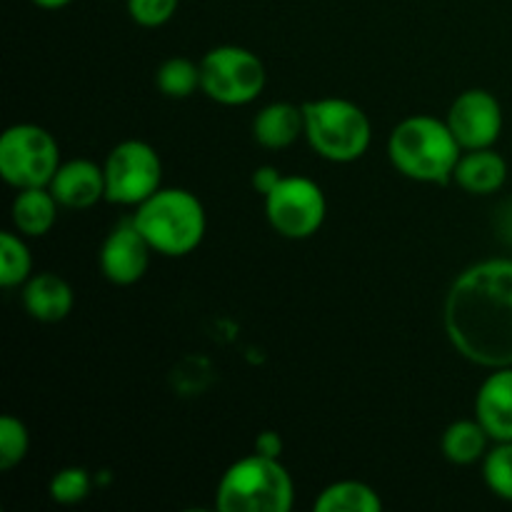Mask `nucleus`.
<instances>
[{
	"instance_id": "obj_1",
	"label": "nucleus",
	"mask_w": 512,
	"mask_h": 512,
	"mask_svg": "<svg viewBox=\"0 0 512 512\" xmlns=\"http://www.w3.org/2000/svg\"><path fill=\"white\" fill-rule=\"evenodd\" d=\"M445 328L473 363L512 368V260H485L455 280L445 300Z\"/></svg>"
},
{
	"instance_id": "obj_2",
	"label": "nucleus",
	"mask_w": 512,
	"mask_h": 512,
	"mask_svg": "<svg viewBox=\"0 0 512 512\" xmlns=\"http://www.w3.org/2000/svg\"><path fill=\"white\" fill-rule=\"evenodd\" d=\"M390 160L403 175L423 183H448L460 163V143L448 123L415 115L393 130Z\"/></svg>"
},
{
	"instance_id": "obj_3",
	"label": "nucleus",
	"mask_w": 512,
	"mask_h": 512,
	"mask_svg": "<svg viewBox=\"0 0 512 512\" xmlns=\"http://www.w3.org/2000/svg\"><path fill=\"white\" fill-rule=\"evenodd\" d=\"M133 220L150 248L173 258L198 248L205 235V210L188 190H158L140 203Z\"/></svg>"
},
{
	"instance_id": "obj_4",
	"label": "nucleus",
	"mask_w": 512,
	"mask_h": 512,
	"mask_svg": "<svg viewBox=\"0 0 512 512\" xmlns=\"http://www.w3.org/2000/svg\"><path fill=\"white\" fill-rule=\"evenodd\" d=\"M215 505L223 512H288L293 508V480L278 458L255 453L225 473Z\"/></svg>"
},
{
	"instance_id": "obj_5",
	"label": "nucleus",
	"mask_w": 512,
	"mask_h": 512,
	"mask_svg": "<svg viewBox=\"0 0 512 512\" xmlns=\"http://www.w3.org/2000/svg\"><path fill=\"white\" fill-rule=\"evenodd\" d=\"M305 135L315 153L333 163L358 160L370 145V120L350 100L325 98L303 105Z\"/></svg>"
},
{
	"instance_id": "obj_6",
	"label": "nucleus",
	"mask_w": 512,
	"mask_h": 512,
	"mask_svg": "<svg viewBox=\"0 0 512 512\" xmlns=\"http://www.w3.org/2000/svg\"><path fill=\"white\" fill-rule=\"evenodd\" d=\"M60 168L58 145L38 125H13L0 138V175L23 188H45Z\"/></svg>"
},
{
	"instance_id": "obj_7",
	"label": "nucleus",
	"mask_w": 512,
	"mask_h": 512,
	"mask_svg": "<svg viewBox=\"0 0 512 512\" xmlns=\"http://www.w3.org/2000/svg\"><path fill=\"white\" fill-rule=\"evenodd\" d=\"M200 88L223 105H245L265 88V68L250 50L223 45L200 63Z\"/></svg>"
},
{
	"instance_id": "obj_8",
	"label": "nucleus",
	"mask_w": 512,
	"mask_h": 512,
	"mask_svg": "<svg viewBox=\"0 0 512 512\" xmlns=\"http://www.w3.org/2000/svg\"><path fill=\"white\" fill-rule=\"evenodd\" d=\"M105 200L120 205H140L160 190L163 165L158 153L143 140H125L105 163Z\"/></svg>"
},
{
	"instance_id": "obj_9",
	"label": "nucleus",
	"mask_w": 512,
	"mask_h": 512,
	"mask_svg": "<svg viewBox=\"0 0 512 512\" xmlns=\"http://www.w3.org/2000/svg\"><path fill=\"white\" fill-rule=\"evenodd\" d=\"M268 220L285 238H310L325 220V195L308 178H280L265 195Z\"/></svg>"
},
{
	"instance_id": "obj_10",
	"label": "nucleus",
	"mask_w": 512,
	"mask_h": 512,
	"mask_svg": "<svg viewBox=\"0 0 512 512\" xmlns=\"http://www.w3.org/2000/svg\"><path fill=\"white\" fill-rule=\"evenodd\" d=\"M448 125L458 138L460 148H490L503 130V110L488 90H468L450 108Z\"/></svg>"
},
{
	"instance_id": "obj_11",
	"label": "nucleus",
	"mask_w": 512,
	"mask_h": 512,
	"mask_svg": "<svg viewBox=\"0 0 512 512\" xmlns=\"http://www.w3.org/2000/svg\"><path fill=\"white\" fill-rule=\"evenodd\" d=\"M150 243L133 218L120 220L100 250V268L115 285H133L148 270Z\"/></svg>"
},
{
	"instance_id": "obj_12",
	"label": "nucleus",
	"mask_w": 512,
	"mask_h": 512,
	"mask_svg": "<svg viewBox=\"0 0 512 512\" xmlns=\"http://www.w3.org/2000/svg\"><path fill=\"white\" fill-rule=\"evenodd\" d=\"M50 193L65 208H90L105 198V170L90 160H70L53 175Z\"/></svg>"
},
{
	"instance_id": "obj_13",
	"label": "nucleus",
	"mask_w": 512,
	"mask_h": 512,
	"mask_svg": "<svg viewBox=\"0 0 512 512\" xmlns=\"http://www.w3.org/2000/svg\"><path fill=\"white\" fill-rule=\"evenodd\" d=\"M475 415L488 435L498 443L512 440V368H495L480 388Z\"/></svg>"
},
{
	"instance_id": "obj_14",
	"label": "nucleus",
	"mask_w": 512,
	"mask_h": 512,
	"mask_svg": "<svg viewBox=\"0 0 512 512\" xmlns=\"http://www.w3.org/2000/svg\"><path fill=\"white\" fill-rule=\"evenodd\" d=\"M23 303L25 310L40 323H58L73 310V290L58 275L40 273L25 285Z\"/></svg>"
},
{
	"instance_id": "obj_15",
	"label": "nucleus",
	"mask_w": 512,
	"mask_h": 512,
	"mask_svg": "<svg viewBox=\"0 0 512 512\" xmlns=\"http://www.w3.org/2000/svg\"><path fill=\"white\" fill-rule=\"evenodd\" d=\"M453 178L468 193L490 195L503 188L505 178H508V163L503 160V155L493 153L490 148L470 150L468 155L460 158Z\"/></svg>"
},
{
	"instance_id": "obj_16",
	"label": "nucleus",
	"mask_w": 512,
	"mask_h": 512,
	"mask_svg": "<svg viewBox=\"0 0 512 512\" xmlns=\"http://www.w3.org/2000/svg\"><path fill=\"white\" fill-rule=\"evenodd\" d=\"M305 133L303 108H295L290 103H273L258 113L253 123V135L265 148H288Z\"/></svg>"
},
{
	"instance_id": "obj_17",
	"label": "nucleus",
	"mask_w": 512,
	"mask_h": 512,
	"mask_svg": "<svg viewBox=\"0 0 512 512\" xmlns=\"http://www.w3.org/2000/svg\"><path fill=\"white\" fill-rule=\"evenodd\" d=\"M58 200L45 188H23L13 200V223L23 235H45L55 223Z\"/></svg>"
},
{
	"instance_id": "obj_18",
	"label": "nucleus",
	"mask_w": 512,
	"mask_h": 512,
	"mask_svg": "<svg viewBox=\"0 0 512 512\" xmlns=\"http://www.w3.org/2000/svg\"><path fill=\"white\" fill-rule=\"evenodd\" d=\"M383 510V503L375 495L373 488L365 483H335L320 493L315 500V512H378Z\"/></svg>"
},
{
	"instance_id": "obj_19",
	"label": "nucleus",
	"mask_w": 512,
	"mask_h": 512,
	"mask_svg": "<svg viewBox=\"0 0 512 512\" xmlns=\"http://www.w3.org/2000/svg\"><path fill=\"white\" fill-rule=\"evenodd\" d=\"M488 438V430L480 425V420H458V423H453L445 430L443 453L453 463L470 465L483 458Z\"/></svg>"
},
{
	"instance_id": "obj_20",
	"label": "nucleus",
	"mask_w": 512,
	"mask_h": 512,
	"mask_svg": "<svg viewBox=\"0 0 512 512\" xmlns=\"http://www.w3.org/2000/svg\"><path fill=\"white\" fill-rule=\"evenodd\" d=\"M155 83L168 98H188L200 88V65L188 58H170L158 68Z\"/></svg>"
},
{
	"instance_id": "obj_21",
	"label": "nucleus",
	"mask_w": 512,
	"mask_h": 512,
	"mask_svg": "<svg viewBox=\"0 0 512 512\" xmlns=\"http://www.w3.org/2000/svg\"><path fill=\"white\" fill-rule=\"evenodd\" d=\"M30 268H33V260L23 240L13 233L0 235V285L3 288L20 285L28 280Z\"/></svg>"
},
{
	"instance_id": "obj_22",
	"label": "nucleus",
	"mask_w": 512,
	"mask_h": 512,
	"mask_svg": "<svg viewBox=\"0 0 512 512\" xmlns=\"http://www.w3.org/2000/svg\"><path fill=\"white\" fill-rule=\"evenodd\" d=\"M485 483L498 498L512 500V440L500 443L498 448L485 455Z\"/></svg>"
},
{
	"instance_id": "obj_23",
	"label": "nucleus",
	"mask_w": 512,
	"mask_h": 512,
	"mask_svg": "<svg viewBox=\"0 0 512 512\" xmlns=\"http://www.w3.org/2000/svg\"><path fill=\"white\" fill-rule=\"evenodd\" d=\"M28 430L13 415H5L0 420V468L10 470L18 465L28 453Z\"/></svg>"
},
{
	"instance_id": "obj_24",
	"label": "nucleus",
	"mask_w": 512,
	"mask_h": 512,
	"mask_svg": "<svg viewBox=\"0 0 512 512\" xmlns=\"http://www.w3.org/2000/svg\"><path fill=\"white\" fill-rule=\"evenodd\" d=\"M90 478L83 468H65L50 480V498L60 505H73L88 498Z\"/></svg>"
},
{
	"instance_id": "obj_25",
	"label": "nucleus",
	"mask_w": 512,
	"mask_h": 512,
	"mask_svg": "<svg viewBox=\"0 0 512 512\" xmlns=\"http://www.w3.org/2000/svg\"><path fill=\"white\" fill-rule=\"evenodd\" d=\"M178 0H128L130 18L145 28H158L173 18Z\"/></svg>"
},
{
	"instance_id": "obj_26",
	"label": "nucleus",
	"mask_w": 512,
	"mask_h": 512,
	"mask_svg": "<svg viewBox=\"0 0 512 512\" xmlns=\"http://www.w3.org/2000/svg\"><path fill=\"white\" fill-rule=\"evenodd\" d=\"M280 178H283V175H280L278 170L270 168V165H263V168H258L253 173V188L258 190L260 195H268L270 190L280 183Z\"/></svg>"
},
{
	"instance_id": "obj_27",
	"label": "nucleus",
	"mask_w": 512,
	"mask_h": 512,
	"mask_svg": "<svg viewBox=\"0 0 512 512\" xmlns=\"http://www.w3.org/2000/svg\"><path fill=\"white\" fill-rule=\"evenodd\" d=\"M255 450L265 458H278L280 450H283V440L275 433H263L258 440H255Z\"/></svg>"
},
{
	"instance_id": "obj_28",
	"label": "nucleus",
	"mask_w": 512,
	"mask_h": 512,
	"mask_svg": "<svg viewBox=\"0 0 512 512\" xmlns=\"http://www.w3.org/2000/svg\"><path fill=\"white\" fill-rule=\"evenodd\" d=\"M33 3L40 5V8L55 10V8H63V5H68L70 0H33Z\"/></svg>"
}]
</instances>
